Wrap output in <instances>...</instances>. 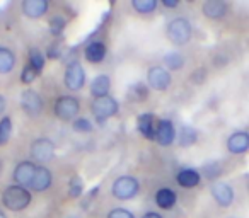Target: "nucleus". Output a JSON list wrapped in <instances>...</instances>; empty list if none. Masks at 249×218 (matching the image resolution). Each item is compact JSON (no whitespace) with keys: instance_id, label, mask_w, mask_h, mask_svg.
<instances>
[{"instance_id":"obj_37","label":"nucleus","mask_w":249,"mask_h":218,"mask_svg":"<svg viewBox=\"0 0 249 218\" xmlns=\"http://www.w3.org/2000/svg\"><path fill=\"white\" fill-rule=\"evenodd\" d=\"M5 106H7V99H5L4 94H0V116L5 111Z\"/></svg>"},{"instance_id":"obj_14","label":"nucleus","mask_w":249,"mask_h":218,"mask_svg":"<svg viewBox=\"0 0 249 218\" xmlns=\"http://www.w3.org/2000/svg\"><path fill=\"white\" fill-rule=\"evenodd\" d=\"M227 150L234 155H242L249 150V132H234L227 138Z\"/></svg>"},{"instance_id":"obj_8","label":"nucleus","mask_w":249,"mask_h":218,"mask_svg":"<svg viewBox=\"0 0 249 218\" xmlns=\"http://www.w3.org/2000/svg\"><path fill=\"white\" fill-rule=\"evenodd\" d=\"M21 107L28 116H38L41 115L45 102H43V97L39 96V92L33 89H26L21 94Z\"/></svg>"},{"instance_id":"obj_35","label":"nucleus","mask_w":249,"mask_h":218,"mask_svg":"<svg viewBox=\"0 0 249 218\" xmlns=\"http://www.w3.org/2000/svg\"><path fill=\"white\" fill-rule=\"evenodd\" d=\"M205 77H207V72H205L203 68H198L196 73H191V80H193L195 84H201L205 80Z\"/></svg>"},{"instance_id":"obj_3","label":"nucleus","mask_w":249,"mask_h":218,"mask_svg":"<svg viewBox=\"0 0 249 218\" xmlns=\"http://www.w3.org/2000/svg\"><path fill=\"white\" fill-rule=\"evenodd\" d=\"M111 193L116 200L126 201L135 198L140 193V183L137 177L133 176H120L116 181L113 183L111 187Z\"/></svg>"},{"instance_id":"obj_4","label":"nucleus","mask_w":249,"mask_h":218,"mask_svg":"<svg viewBox=\"0 0 249 218\" xmlns=\"http://www.w3.org/2000/svg\"><path fill=\"white\" fill-rule=\"evenodd\" d=\"M80 111V102L77 97L73 96H62L56 99L55 106H53V113L58 119L62 121H73L77 119V115Z\"/></svg>"},{"instance_id":"obj_21","label":"nucleus","mask_w":249,"mask_h":218,"mask_svg":"<svg viewBox=\"0 0 249 218\" xmlns=\"http://www.w3.org/2000/svg\"><path fill=\"white\" fill-rule=\"evenodd\" d=\"M176 181L179 186L183 187H195L200 184L201 181V174L196 169H183L178 172Z\"/></svg>"},{"instance_id":"obj_26","label":"nucleus","mask_w":249,"mask_h":218,"mask_svg":"<svg viewBox=\"0 0 249 218\" xmlns=\"http://www.w3.org/2000/svg\"><path fill=\"white\" fill-rule=\"evenodd\" d=\"M12 135V119L9 116H4L0 119V147L5 145Z\"/></svg>"},{"instance_id":"obj_15","label":"nucleus","mask_w":249,"mask_h":218,"mask_svg":"<svg viewBox=\"0 0 249 218\" xmlns=\"http://www.w3.org/2000/svg\"><path fill=\"white\" fill-rule=\"evenodd\" d=\"M22 14L29 19H38L41 16H45L50 9L48 0H24L21 5Z\"/></svg>"},{"instance_id":"obj_31","label":"nucleus","mask_w":249,"mask_h":218,"mask_svg":"<svg viewBox=\"0 0 249 218\" xmlns=\"http://www.w3.org/2000/svg\"><path fill=\"white\" fill-rule=\"evenodd\" d=\"M130 96H133V99H137V101H143L147 96H149V89H147L142 82H139V84H135V85H132Z\"/></svg>"},{"instance_id":"obj_10","label":"nucleus","mask_w":249,"mask_h":218,"mask_svg":"<svg viewBox=\"0 0 249 218\" xmlns=\"http://www.w3.org/2000/svg\"><path fill=\"white\" fill-rule=\"evenodd\" d=\"M212 191V196H213L215 203L218 204V206L222 208H229L232 203H234V189H232L231 184L224 183V181H215L213 184H212L210 187Z\"/></svg>"},{"instance_id":"obj_39","label":"nucleus","mask_w":249,"mask_h":218,"mask_svg":"<svg viewBox=\"0 0 249 218\" xmlns=\"http://www.w3.org/2000/svg\"><path fill=\"white\" fill-rule=\"evenodd\" d=\"M0 218H7V217H5V213H2V211H0Z\"/></svg>"},{"instance_id":"obj_16","label":"nucleus","mask_w":249,"mask_h":218,"mask_svg":"<svg viewBox=\"0 0 249 218\" xmlns=\"http://www.w3.org/2000/svg\"><path fill=\"white\" fill-rule=\"evenodd\" d=\"M156 116L150 115V113H143L137 118V130L147 140H156Z\"/></svg>"},{"instance_id":"obj_20","label":"nucleus","mask_w":249,"mask_h":218,"mask_svg":"<svg viewBox=\"0 0 249 218\" xmlns=\"http://www.w3.org/2000/svg\"><path fill=\"white\" fill-rule=\"evenodd\" d=\"M84 55H86L87 62L101 63L104 58H106V46H104L101 41H92V43H89V45H87Z\"/></svg>"},{"instance_id":"obj_1","label":"nucleus","mask_w":249,"mask_h":218,"mask_svg":"<svg viewBox=\"0 0 249 218\" xmlns=\"http://www.w3.org/2000/svg\"><path fill=\"white\" fill-rule=\"evenodd\" d=\"M33 196L29 193L28 187L18 186V184H11L5 187V191L2 193V203L7 210L11 211H22L31 204Z\"/></svg>"},{"instance_id":"obj_40","label":"nucleus","mask_w":249,"mask_h":218,"mask_svg":"<svg viewBox=\"0 0 249 218\" xmlns=\"http://www.w3.org/2000/svg\"><path fill=\"white\" fill-rule=\"evenodd\" d=\"M70 218H75V217H70Z\"/></svg>"},{"instance_id":"obj_33","label":"nucleus","mask_w":249,"mask_h":218,"mask_svg":"<svg viewBox=\"0 0 249 218\" xmlns=\"http://www.w3.org/2000/svg\"><path fill=\"white\" fill-rule=\"evenodd\" d=\"M203 170H205V174H207V177L210 181H213L215 177H218L220 176V172H222V167L218 166L217 162H210V164H207V166L203 167Z\"/></svg>"},{"instance_id":"obj_23","label":"nucleus","mask_w":249,"mask_h":218,"mask_svg":"<svg viewBox=\"0 0 249 218\" xmlns=\"http://www.w3.org/2000/svg\"><path fill=\"white\" fill-rule=\"evenodd\" d=\"M178 140H179V145L181 147H191V145H195V143H196V140H198L196 130H195L193 126H181L179 136H178Z\"/></svg>"},{"instance_id":"obj_34","label":"nucleus","mask_w":249,"mask_h":218,"mask_svg":"<svg viewBox=\"0 0 249 218\" xmlns=\"http://www.w3.org/2000/svg\"><path fill=\"white\" fill-rule=\"evenodd\" d=\"M106 218H135V215L126 208H114L106 215Z\"/></svg>"},{"instance_id":"obj_18","label":"nucleus","mask_w":249,"mask_h":218,"mask_svg":"<svg viewBox=\"0 0 249 218\" xmlns=\"http://www.w3.org/2000/svg\"><path fill=\"white\" fill-rule=\"evenodd\" d=\"M109 89H111V79L104 73L94 77V80L90 82V94H92L96 99L104 96H109Z\"/></svg>"},{"instance_id":"obj_7","label":"nucleus","mask_w":249,"mask_h":218,"mask_svg":"<svg viewBox=\"0 0 249 218\" xmlns=\"http://www.w3.org/2000/svg\"><path fill=\"white\" fill-rule=\"evenodd\" d=\"M63 82L69 90H80L86 84V70L80 65V62H70L67 65Z\"/></svg>"},{"instance_id":"obj_28","label":"nucleus","mask_w":249,"mask_h":218,"mask_svg":"<svg viewBox=\"0 0 249 218\" xmlns=\"http://www.w3.org/2000/svg\"><path fill=\"white\" fill-rule=\"evenodd\" d=\"M84 193V183L79 176H73L69 183V196L70 198H79Z\"/></svg>"},{"instance_id":"obj_22","label":"nucleus","mask_w":249,"mask_h":218,"mask_svg":"<svg viewBox=\"0 0 249 218\" xmlns=\"http://www.w3.org/2000/svg\"><path fill=\"white\" fill-rule=\"evenodd\" d=\"M16 67V55L11 48H5V46H0V73L5 75V73H11Z\"/></svg>"},{"instance_id":"obj_13","label":"nucleus","mask_w":249,"mask_h":218,"mask_svg":"<svg viewBox=\"0 0 249 218\" xmlns=\"http://www.w3.org/2000/svg\"><path fill=\"white\" fill-rule=\"evenodd\" d=\"M52 181H53V174L48 167L46 166H36V172H35V177H33V181H31L29 189L36 191V193H43V191H46L50 186H52Z\"/></svg>"},{"instance_id":"obj_25","label":"nucleus","mask_w":249,"mask_h":218,"mask_svg":"<svg viewBox=\"0 0 249 218\" xmlns=\"http://www.w3.org/2000/svg\"><path fill=\"white\" fill-rule=\"evenodd\" d=\"M157 0H132V7L140 14H150L157 9Z\"/></svg>"},{"instance_id":"obj_38","label":"nucleus","mask_w":249,"mask_h":218,"mask_svg":"<svg viewBox=\"0 0 249 218\" xmlns=\"http://www.w3.org/2000/svg\"><path fill=\"white\" fill-rule=\"evenodd\" d=\"M142 218H162L159 213H156V211H147V213L142 215Z\"/></svg>"},{"instance_id":"obj_2","label":"nucleus","mask_w":249,"mask_h":218,"mask_svg":"<svg viewBox=\"0 0 249 218\" xmlns=\"http://www.w3.org/2000/svg\"><path fill=\"white\" fill-rule=\"evenodd\" d=\"M167 39L176 46H184L191 41L193 36V26L188 19L184 17H176L167 24L166 29Z\"/></svg>"},{"instance_id":"obj_19","label":"nucleus","mask_w":249,"mask_h":218,"mask_svg":"<svg viewBox=\"0 0 249 218\" xmlns=\"http://www.w3.org/2000/svg\"><path fill=\"white\" fill-rule=\"evenodd\" d=\"M178 201V196L171 187H160L156 193V203L162 210H173Z\"/></svg>"},{"instance_id":"obj_30","label":"nucleus","mask_w":249,"mask_h":218,"mask_svg":"<svg viewBox=\"0 0 249 218\" xmlns=\"http://www.w3.org/2000/svg\"><path fill=\"white\" fill-rule=\"evenodd\" d=\"M72 126H73V130H75V132H79V133H90V132H92V123H90L87 118L73 119Z\"/></svg>"},{"instance_id":"obj_9","label":"nucleus","mask_w":249,"mask_h":218,"mask_svg":"<svg viewBox=\"0 0 249 218\" xmlns=\"http://www.w3.org/2000/svg\"><path fill=\"white\" fill-rule=\"evenodd\" d=\"M55 143L50 138H36L35 142L31 143V155L35 160L45 164L48 160H52L55 157Z\"/></svg>"},{"instance_id":"obj_5","label":"nucleus","mask_w":249,"mask_h":218,"mask_svg":"<svg viewBox=\"0 0 249 218\" xmlns=\"http://www.w3.org/2000/svg\"><path fill=\"white\" fill-rule=\"evenodd\" d=\"M118 111H120V104L113 96L99 97V99H94L92 102V113L97 123H104L106 119L116 116Z\"/></svg>"},{"instance_id":"obj_29","label":"nucleus","mask_w":249,"mask_h":218,"mask_svg":"<svg viewBox=\"0 0 249 218\" xmlns=\"http://www.w3.org/2000/svg\"><path fill=\"white\" fill-rule=\"evenodd\" d=\"M67 22L65 19L62 17V16H55V17H52V21H50V33H52L53 36H60L63 33V29H65Z\"/></svg>"},{"instance_id":"obj_12","label":"nucleus","mask_w":249,"mask_h":218,"mask_svg":"<svg viewBox=\"0 0 249 218\" xmlns=\"http://www.w3.org/2000/svg\"><path fill=\"white\" fill-rule=\"evenodd\" d=\"M35 172H36V164H33L31 160H22V162H19L18 166H16L12 177H14L18 186L29 187L31 186L33 177H35Z\"/></svg>"},{"instance_id":"obj_36","label":"nucleus","mask_w":249,"mask_h":218,"mask_svg":"<svg viewBox=\"0 0 249 218\" xmlns=\"http://www.w3.org/2000/svg\"><path fill=\"white\" fill-rule=\"evenodd\" d=\"M162 5L167 9H174L179 5V0H162Z\"/></svg>"},{"instance_id":"obj_27","label":"nucleus","mask_w":249,"mask_h":218,"mask_svg":"<svg viewBox=\"0 0 249 218\" xmlns=\"http://www.w3.org/2000/svg\"><path fill=\"white\" fill-rule=\"evenodd\" d=\"M29 65L39 73L45 68V55H43L39 50H31V51H29Z\"/></svg>"},{"instance_id":"obj_6","label":"nucleus","mask_w":249,"mask_h":218,"mask_svg":"<svg viewBox=\"0 0 249 218\" xmlns=\"http://www.w3.org/2000/svg\"><path fill=\"white\" fill-rule=\"evenodd\" d=\"M171 82H173L171 72H169V70L164 68V67L154 65V67H150L149 72H147V84H149L150 89L162 92V90L169 89Z\"/></svg>"},{"instance_id":"obj_32","label":"nucleus","mask_w":249,"mask_h":218,"mask_svg":"<svg viewBox=\"0 0 249 218\" xmlns=\"http://www.w3.org/2000/svg\"><path fill=\"white\" fill-rule=\"evenodd\" d=\"M38 75H39V73L36 72V70L33 68V67L28 63V65H26L24 68H22V73H21V82H22V84H31L33 80H35Z\"/></svg>"},{"instance_id":"obj_17","label":"nucleus","mask_w":249,"mask_h":218,"mask_svg":"<svg viewBox=\"0 0 249 218\" xmlns=\"http://www.w3.org/2000/svg\"><path fill=\"white\" fill-rule=\"evenodd\" d=\"M201 12L208 19H222L227 14V4L224 0H207L201 5Z\"/></svg>"},{"instance_id":"obj_11","label":"nucleus","mask_w":249,"mask_h":218,"mask_svg":"<svg viewBox=\"0 0 249 218\" xmlns=\"http://www.w3.org/2000/svg\"><path fill=\"white\" fill-rule=\"evenodd\" d=\"M178 133L171 119H159L156 125V142L162 147H169L174 143Z\"/></svg>"},{"instance_id":"obj_24","label":"nucleus","mask_w":249,"mask_h":218,"mask_svg":"<svg viewBox=\"0 0 249 218\" xmlns=\"http://www.w3.org/2000/svg\"><path fill=\"white\" fill-rule=\"evenodd\" d=\"M164 65L166 70H181L184 67V56L181 53L171 51L164 56Z\"/></svg>"}]
</instances>
